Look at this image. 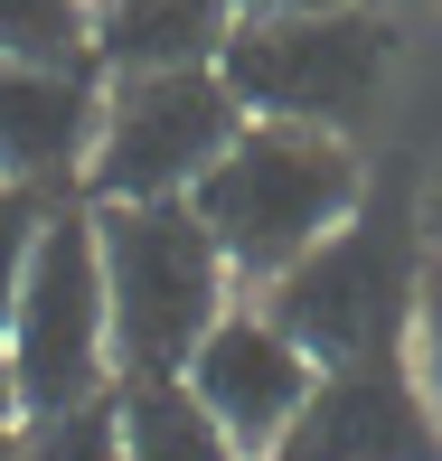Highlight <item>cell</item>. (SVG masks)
<instances>
[{"label": "cell", "instance_id": "obj_6", "mask_svg": "<svg viewBox=\"0 0 442 461\" xmlns=\"http://www.w3.org/2000/svg\"><path fill=\"white\" fill-rule=\"evenodd\" d=\"M245 132V104L217 67H160V76H104V122L86 160V198H188Z\"/></svg>", "mask_w": 442, "mask_h": 461}, {"label": "cell", "instance_id": "obj_10", "mask_svg": "<svg viewBox=\"0 0 442 461\" xmlns=\"http://www.w3.org/2000/svg\"><path fill=\"white\" fill-rule=\"evenodd\" d=\"M226 38H236V0H95V67L104 76L217 67Z\"/></svg>", "mask_w": 442, "mask_h": 461}, {"label": "cell", "instance_id": "obj_17", "mask_svg": "<svg viewBox=\"0 0 442 461\" xmlns=\"http://www.w3.org/2000/svg\"><path fill=\"white\" fill-rule=\"evenodd\" d=\"M236 10H348V0H236Z\"/></svg>", "mask_w": 442, "mask_h": 461}, {"label": "cell", "instance_id": "obj_5", "mask_svg": "<svg viewBox=\"0 0 442 461\" xmlns=\"http://www.w3.org/2000/svg\"><path fill=\"white\" fill-rule=\"evenodd\" d=\"M10 386L19 414H57L113 386V302H104V245H95V198H57L48 236L29 255V283L10 302Z\"/></svg>", "mask_w": 442, "mask_h": 461}, {"label": "cell", "instance_id": "obj_18", "mask_svg": "<svg viewBox=\"0 0 442 461\" xmlns=\"http://www.w3.org/2000/svg\"><path fill=\"white\" fill-rule=\"evenodd\" d=\"M424 245L442 255V179H433V198H424Z\"/></svg>", "mask_w": 442, "mask_h": 461}, {"label": "cell", "instance_id": "obj_11", "mask_svg": "<svg viewBox=\"0 0 442 461\" xmlns=\"http://www.w3.org/2000/svg\"><path fill=\"white\" fill-rule=\"evenodd\" d=\"M113 405H122V461H245L179 376H113Z\"/></svg>", "mask_w": 442, "mask_h": 461}, {"label": "cell", "instance_id": "obj_7", "mask_svg": "<svg viewBox=\"0 0 442 461\" xmlns=\"http://www.w3.org/2000/svg\"><path fill=\"white\" fill-rule=\"evenodd\" d=\"M179 386L198 395L207 414H217V433H226L245 461H264V452L292 433V414L311 405V386H320V358H311V348L292 339V330L273 321L264 302H226V321L207 330L198 348H188Z\"/></svg>", "mask_w": 442, "mask_h": 461}, {"label": "cell", "instance_id": "obj_9", "mask_svg": "<svg viewBox=\"0 0 442 461\" xmlns=\"http://www.w3.org/2000/svg\"><path fill=\"white\" fill-rule=\"evenodd\" d=\"M95 122H104V67H10L0 57V179L86 198Z\"/></svg>", "mask_w": 442, "mask_h": 461}, {"label": "cell", "instance_id": "obj_8", "mask_svg": "<svg viewBox=\"0 0 442 461\" xmlns=\"http://www.w3.org/2000/svg\"><path fill=\"white\" fill-rule=\"evenodd\" d=\"M264 461H442V424L424 405L414 358H348L320 367L311 405Z\"/></svg>", "mask_w": 442, "mask_h": 461}, {"label": "cell", "instance_id": "obj_1", "mask_svg": "<svg viewBox=\"0 0 442 461\" xmlns=\"http://www.w3.org/2000/svg\"><path fill=\"white\" fill-rule=\"evenodd\" d=\"M188 207L207 217L226 274H236L245 292H264L273 274H292L320 236H339L357 207H367V170H357L348 132L255 122L245 113V132L226 141L217 170L188 188Z\"/></svg>", "mask_w": 442, "mask_h": 461}, {"label": "cell", "instance_id": "obj_16", "mask_svg": "<svg viewBox=\"0 0 442 461\" xmlns=\"http://www.w3.org/2000/svg\"><path fill=\"white\" fill-rule=\"evenodd\" d=\"M19 424H29V414H19V405H0V461H19Z\"/></svg>", "mask_w": 442, "mask_h": 461}, {"label": "cell", "instance_id": "obj_19", "mask_svg": "<svg viewBox=\"0 0 442 461\" xmlns=\"http://www.w3.org/2000/svg\"><path fill=\"white\" fill-rule=\"evenodd\" d=\"M0 405H19V386H10V348H0Z\"/></svg>", "mask_w": 442, "mask_h": 461}, {"label": "cell", "instance_id": "obj_15", "mask_svg": "<svg viewBox=\"0 0 442 461\" xmlns=\"http://www.w3.org/2000/svg\"><path fill=\"white\" fill-rule=\"evenodd\" d=\"M414 376H424V405L442 424V255H424V292H414V339H405Z\"/></svg>", "mask_w": 442, "mask_h": 461}, {"label": "cell", "instance_id": "obj_13", "mask_svg": "<svg viewBox=\"0 0 442 461\" xmlns=\"http://www.w3.org/2000/svg\"><path fill=\"white\" fill-rule=\"evenodd\" d=\"M19 461H122V405L113 386L86 395V405H57L19 424Z\"/></svg>", "mask_w": 442, "mask_h": 461}, {"label": "cell", "instance_id": "obj_2", "mask_svg": "<svg viewBox=\"0 0 442 461\" xmlns=\"http://www.w3.org/2000/svg\"><path fill=\"white\" fill-rule=\"evenodd\" d=\"M104 302H113V376H179L188 348L226 321L236 274L188 198H113L95 207Z\"/></svg>", "mask_w": 442, "mask_h": 461}, {"label": "cell", "instance_id": "obj_12", "mask_svg": "<svg viewBox=\"0 0 442 461\" xmlns=\"http://www.w3.org/2000/svg\"><path fill=\"white\" fill-rule=\"evenodd\" d=\"M10 67H95V0H0Z\"/></svg>", "mask_w": 442, "mask_h": 461}, {"label": "cell", "instance_id": "obj_3", "mask_svg": "<svg viewBox=\"0 0 442 461\" xmlns=\"http://www.w3.org/2000/svg\"><path fill=\"white\" fill-rule=\"evenodd\" d=\"M424 255H433V245L405 226V207L367 198L339 236H320L292 274H273L255 302H264L320 367L405 358V339H414V292H424Z\"/></svg>", "mask_w": 442, "mask_h": 461}, {"label": "cell", "instance_id": "obj_14", "mask_svg": "<svg viewBox=\"0 0 442 461\" xmlns=\"http://www.w3.org/2000/svg\"><path fill=\"white\" fill-rule=\"evenodd\" d=\"M48 188H19V179H0V330H10V302H19V283H29V255H38V236H48Z\"/></svg>", "mask_w": 442, "mask_h": 461}, {"label": "cell", "instance_id": "obj_4", "mask_svg": "<svg viewBox=\"0 0 442 461\" xmlns=\"http://www.w3.org/2000/svg\"><path fill=\"white\" fill-rule=\"evenodd\" d=\"M386 19L367 0L348 10H236L217 76L236 86V104L255 122H311V132H348L367 122L376 86H386Z\"/></svg>", "mask_w": 442, "mask_h": 461}]
</instances>
